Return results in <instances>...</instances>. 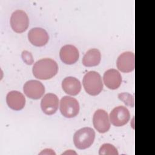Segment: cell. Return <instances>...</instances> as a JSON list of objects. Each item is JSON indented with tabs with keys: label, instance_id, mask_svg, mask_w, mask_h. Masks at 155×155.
<instances>
[{
	"label": "cell",
	"instance_id": "1",
	"mask_svg": "<svg viewBox=\"0 0 155 155\" xmlns=\"http://www.w3.org/2000/svg\"><path fill=\"white\" fill-rule=\"evenodd\" d=\"M58 71V65L55 61L44 58L36 61L32 69L34 76L39 79L46 80L54 76Z\"/></svg>",
	"mask_w": 155,
	"mask_h": 155
},
{
	"label": "cell",
	"instance_id": "2",
	"mask_svg": "<svg viewBox=\"0 0 155 155\" xmlns=\"http://www.w3.org/2000/svg\"><path fill=\"white\" fill-rule=\"evenodd\" d=\"M82 84L85 91L91 96L99 94L103 88L101 76L94 71H90L84 75Z\"/></svg>",
	"mask_w": 155,
	"mask_h": 155
},
{
	"label": "cell",
	"instance_id": "3",
	"mask_svg": "<svg viewBox=\"0 0 155 155\" xmlns=\"http://www.w3.org/2000/svg\"><path fill=\"white\" fill-rule=\"evenodd\" d=\"M95 132L90 127H84L76 131L73 136V142L75 147L80 150L89 148L93 143Z\"/></svg>",
	"mask_w": 155,
	"mask_h": 155
},
{
	"label": "cell",
	"instance_id": "4",
	"mask_svg": "<svg viewBox=\"0 0 155 155\" xmlns=\"http://www.w3.org/2000/svg\"><path fill=\"white\" fill-rule=\"evenodd\" d=\"M60 111L65 117L71 118L76 116L79 111V104L76 99L65 96L60 101Z\"/></svg>",
	"mask_w": 155,
	"mask_h": 155
},
{
	"label": "cell",
	"instance_id": "5",
	"mask_svg": "<svg viewBox=\"0 0 155 155\" xmlns=\"http://www.w3.org/2000/svg\"><path fill=\"white\" fill-rule=\"evenodd\" d=\"M10 25L16 33L25 31L29 25V19L26 13L21 10L15 11L10 18Z\"/></svg>",
	"mask_w": 155,
	"mask_h": 155
},
{
	"label": "cell",
	"instance_id": "6",
	"mask_svg": "<svg viewBox=\"0 0 155 155\" xmlns=\"http://www.w3.org/2000/svg\"><path fill=\"white\" fill-rule=\"evenodd\" d=\"M130 118L129 110L124 106L115 107L110 114V119L111 124L116 127H121L125 125Z\"/></svg>",
	"mask_w": 155,
	"mask_h": 155
},
{
	"label": "cell",
	"instance_id": "7",
	"mask_svg": "<svg viewBox=\"0 0 155 155\" xmlns=\"http://www.w3.org/2000/svg\"><path fill=\"white\" fill-rule=\"evenodd\" d=\"M23 90L28 97L38 99L43 96L45 87L41 82L37 80H30L24 84Z\"/></svg>",
	"mask_w": 155,
	"mask_h": 155
},
{
	"label": "cell",
	"instance_id": "8",
	"mask_svg": "<svg viewBox=\"0 0 155 155\" xmlns=\"http://www.w3.org/2000/svg\"><path fill=\"white\" fill-rule=\"evenodd\" d=\"M93 123L95 129L101 133L108 131L110 128V122L107 113L102 109L95 111L93 117Z\"/></svg>",
	"mask_w": 155,
	"mask_h": 155
},
{
	"label": "cell",
	"instance_id": "9",
	"mask_svg": "<svg viewBox=\"0 0 155 155\" xmlns=\"http://www.w3.org/2000/svg\"><path fill=\"white\" fill-rule=\"evenodd\" d=\"M116 65L117 68L122 72L129 73L135 67L134 54L131 51H125L117 58Z\"/></svg>",
	"mask_w": 155,
	"mask_h": 155
},
{
	"label": "cell",
	"instance_id": "10",
	"mask_svg": "<svg viewBox=\"0 0 155 155\" xmlns=\"http://www.w3.org/2000/svg\"><path fill=\"white\" fill-rule=\"evenodd\" d=\"M28 38L33 45L41 47L48 42L49 36L45 30L40 27H35L28 31Z\"/></svg>",
	"mask_w": 155,
	"mask_h": 155
},
{
	"label": "cell",
	"instance_id": "11",
	"mask_svg": "<svg viewBox=\"0 0 155 155\" xmlns=\"http://www.w3.org/2000/svg\"><path fill=\"white\" fill-rule=\"evenodd\" d=\"M59 106L58 96L53 93H47L44 96L41 101V107L42 111L48 115L56 113Z\"/></svg>",
	"mask_w": 155,
	"mask_h": 155
},
{
	"label": "cell",
	"instance_id": "12",
	"mask_svg": "<svg viewBox=\"0 0 155 155\" xmlns=\"http://www.w3.org/2000/svg\"><path fill=\"white\" fill-rule=\"evenodd\" d=\"M59 56L64 63L70 65L77 62L79 54L78 48L74 45H65L61 48Z\"/></svg>",
	"mask_w": 155,
	"mask_h": 155
},
{
	"label": "cell",
	"instance_id": "13",
	"mask_svg": "<svg viewBox=\"0 0 155 155\" xmlns=\"http://www.w3.org/2000/svg\"><path fill=\"white\" fill-rule=\"evenodd\" d=\"M6 101L10 108L16 111L22 109L25 104V98L23 94L15 90L8 93Z\"/></svg>",
	"mask_w": 155,
	"mask_h": 155
},
{
	"label": "cell",
	"instance_id": "14",
	"mask_svg": "<svg viewBox=\"0 0 155 155\" xmlns=\"http://www.w3.org/2000/svg\"><path fill=\"white\" fill-rule=\"evenodd\" d=\"M103 80L107 87L111 90H115L120 85L122 77L117 70L109 69L104 73Z\"/></svg>",
	"mask_w": 155,
	"mask_h": 155
},
{
	"label": "cell",
	"instance_id": "15",
	"mask_svg": "<svg viewBox=\"0 0 155 155\" xmlns=\"http://www.w3.org/2000/svg\"><path fill=\"white\" fill-rule=\"evenodd\" d=\"M62 88L67 94L76 96L81 90V84L77 78L69 76L65 78L62 81Z\"/></svg>",
	"mask_w": 155,
	"mask_h": 155
},
{
	"label": "cell",
	"instance_id": "16",
	"mask_svg": "<svg viewBox=\"0 0 155 155\" xmlns=\"http://www.w3.org/2000/svg\"><path fill=\"white\" fill-rule=\"evenodd\" d=\"M101 59L100 51L97 48H91L84 54L82 58V64L86 67L96 66L100 63Z\"/></svg>",
	"mask_w": 155,
	"mask_h": 155
},
{
	"label": "cell",
	"instance_id": "17",
	"mask_svg": "<svg viewBox=\"0 0 155 155\" xmlns=\"http://www.w3.org/2000/svg\"><path fill=\"white\" fill-rule=\"evenodd\" d=\"M99 154L100 155H103V154L118 155V152L116 147L110 143H104L101 147L99 149Z\"/></svg>",
	"mask_w": 155,
	"mask_h": 155
},
{
	"label": "cell",
	"instance_id": "18",
	"mask_svg": "<svg viewBox=\"0 0 155 155\" xmlns=\"http://www.w3.org/2000/svg\"><path fill=\"white\" fill-rule=\"evenodd\" d=\"M22 56L23 58L24 61L28 64H31L33 62V59H32V56L31 55L30 53L24 51L22 52Z\"/></svg>",
	"mask_w": 155,
	"mask_h": 155
}]
</instances>
